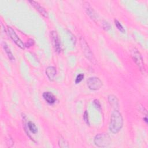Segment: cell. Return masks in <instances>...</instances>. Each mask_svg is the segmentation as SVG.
<instances>
[{
  "label": "cell",
  "mask_w": 148,
  "mask_h": 148,
  "mask_svg": "<svg viewBox=\"0 0 148 148\" xmlns=\"http://www.w3.org/2000/svg\"><path fill=\"white\" fill-rule=\"evenodd\" d=\"M108 101L110 103V105L116 109V110H117L119 108V101L116 96L114 95H109L108 96Z\"/></svg>",
  "instance_id": "11"
},
{
  "label": "cell",
  "mask_w": 148,
  "mask_h": 148,
  "mask_svg": "<svg viewBox=\"0 0 148 148\" xmlns=\"http://www.w3.org/2000/svg\"><path fill=\"white\" fill-rule=\"evenodd\" d=\"M45 72L48 79L50 81H53L54 80L57 73L56 68L54 66H48L46 69Z\"/></svg>",
  "instance_id": "9"
},
{
  "label": "cell",
  "mask_w": 148,
  "mask_h": 148,
  "mask_svg": "<svg viewBox=\"0 0 148 148\" xmlns=\"http://www.w3.org/2000/svg\"><path fill=\"white\" fill-rule=\"evenodd\" d=\"M43 97L46 102L50 105L54 104L56 101V97L50 92H45L43 94Z\"/></svg>",
  "instance_id": "10"
},
{
  "label": "cell",
  "mask_w": 148,
  "mask_h": 148,
  "mask_svg": "<svg viewBox=\"0 0 148 148\" xmlns=\"http://www.w3.org/2000/svg\"><path fill=\"white\" fill-rule=\"evenodd\" d=\"M27 126L29 128V130L33 133V134H36L38 131V129L36 127V125L34 124V123H33L31 121H28V123H27Z\"/></svg>",
  "instance_id": "14"
},
{
  "label": "cell",
  "mask_w": 148,
  "mask_h": 148,
  "mask_svg": "<svg viewBox=\"0 0 148 148\" xmlns=\"http://www.w3.org/2000/svg\"><path fill=\"white\" fill-rule=\"evenodd\" d=\"M2 47H3V49H4V50L5 51V52H6L8 58L10 60H12V61L14 60V57H13V54H12L10 49L9 48V47L8 46V45L5 42H2Z\"/></svg>",
  "instance_id": "13"
},
{
  "label": "cell",
  "mask_w": 148,
  "mask_h": 148,
  "mask_svg": "<svg viewBox=\"0 0 148 148\" xmlns=\"http://www.w3.org/2000/svg\"><path fill=\"white\" fill-rule=\"evenodd\" d=\"M114 24H115V25L116 26V27L117 28V29L121 32H122V33H125V31L124 28H123L122 25L120 24V23L117 20H114Z\"/></svg>",
  "instance_id": "16"
},
{
  "label": "cell",
  "mask_w": 148,
  "mask_h": 148,
  "mask_svg": "<svg viewBox=\"0 0 148 148\" xmlns=\"http://www.w3.org/2000/svg\"><path fill=\"white\" fill-rule=\"evenodd\" d=\"M8 33L12 39V40L21 49H24L25 47V44L21 41L18 35L16 34V32L13 29V28L10 27H8Z\"/></svg>",
  "instance_id": "4"
},
{
  "label": "cell",
  "mask_w": 148,
  "mask_h": 148,
  "mask_svg": "<svg viewBox=\"0 0 148 148\" xmlns=\"http://www.w3.org/2000/svg\"><path fill=\"white\" fill-rule=\"evenodd\" d=\"M80 44H81V46H82L83 51L85 56L90 61H91V62H93L95 60L93 54H92L90 48L89 47L88 45H87L86 41L83 38H80Z\"/></svg>",
  "instance_id": "6"
},
{
  "label": "cell",
  "mask_w": 148,
  "mask_h": 148,
  "mask_svg": "<svg viewBox=\"0 0 148 148\" xmlns=\"http://www.w3.org/2000/svg\"><path fill=\"white\" fill-rule=\"evenodd\" d=\"M84 74H83V73H80V74H79V75L76 76V79H75V83H76V84L79 83L84 79Z\"/></svg>",
  "instance_id": "17"
},
{
  "label": "cell",
  "mask_w": 148,
  "mask_h": 148,
  "mask_svg": "<svg viewBox=\"0 0 148 148\" xmlns=\"http://www.w3.org/2000/svg\"><path fill=\"white\" fill-rule=\"evenodd\" d=\"M50 35H51L52 43L56 51L58 53H60L61 50V42L57 32L55 31H52L50 33Z\"/></svg>",
  "instance_id": "7"
},
{
  "label": "cell",
  "mask_w": 148,
  "mask_h": 148,
  "mask_svg": "<svg viewBox=\"0 0 148 148\" xmlns=\"http://www.w3.org/2000/svg\"><path fill=\"white\" fill-rule=\"evenodd\" d=\"M131 55L134 60V61L136 63V64L139 67L140 70L142 72L145 71V66L143 58L139 51L135 48L133 49L131 51Z\"/></svg>",
  "instance_id": "3"
},
{
  "label": "cell",
  "mask_w": 148,
  "mask_h": 148,
  "mask_svg": "<svg viewBox=\"0 0 148 148\" xmlns=\"http://www.w3.org/2000/svg\"><path fill=\"white\" fill-rule=\"evenodd\" d=\"M123 125V119L121 114L117 110H115L111 115L109 130L112 133L116 134L121 129Z\"/></svg>",
  "instance_id": "1"
},
{
  "label": "cell",
  "mask_w": 148,
  "mask_h": 148,
  "mask_svg": "<svg viewBox=\"0 0 148 148\" xmlns=\"http://www.w3.org/2000/svg\"><path fill=\"white\" fill-rule=\"evenodd\" d=\"M84 8H85V10H86V13H87V14L93 20L95 19V17H96V16H95V13L93 10V9L90 6V3L86 2H84Z\"/></svg>",
  "instance_id": "12"
},
{
  "label": "cell",
  "mask_w": 148,
  "mask_h": 148,
  "mask_svg": "<svg viewBox=\"0 0 148 148\" xmlns=\"http://www.w3.org/2000/svg\"><path fill=\"white\" fill-rule=\"evenodd\" d=\"M143 120L146 122V123H147V117H144V118H143Z\"/></svg>",
  "instance_id": "22"
},
{
  "label": "cell",
  "mask_w": 148,
  "mask_h": 148,
  "mask_svg": "<svg viewBox=\"0 0 148 148\" xmlns=\"http://www.w3.org/2000/svg\"><path fill=\"white\" fill-rule=\"evenodd\" d=\"M83 119L86 123L88 125H90V123H89V120H88V114L87 110H85L84 114H83Z\"/></svg>",
  "instance_id": "18"
},
{
  "label": "cell",
  "mask_w": 148,
  "mask_h": 148,
  "mask_svg": "<svg viewBox=\"0 0 148 148\" xmlns=\"http://www.w3.org/2000/svg\"><path fill=\"white\" fill-rule=\"evenodd\" d=\"M58 144H59L60 147H69L68 142L63 138H61L59 139Z\"/></svg>",
  "instance_id": "15"
},
{
  "label": "cell",
  "mask_w": 148,
  "mask_h": 148,
  "mask_svg": "<svg viewBox=\"0 0 148 148\" xmlns=\"http://www.w3.org/2000/svg\"><path fill=\"white\" fill-rule=\"evenodd\" d=\"M102 27L105 30L108 31L110 28V25L108 22L106 21H103L102 23Z\"/></svg>",
  "instance_id": "19"
},
{
  "label": "cell",
  "mask_w": 148,
  "mask_h": 148,
  "mask_svg": "<svg viewBox=\"0 0 148 148\" xmlns=\"http://www.w3.org/2000/svg\"><path fill=\"white\" fill-rule=\"evenodd\" d=\"M29 3L42 14L45 17H48V14L46 10L37 2L34 1H29Z\"/></svg>",
  "instance_id": "8"
},
{
  "label": "cell",
  "mask_w": 148,
  "mask_h": 148,
  "mask_svg": "<svg viewBox=\"0 0 148 148\" xmlns=\"http://www.w3.org/2000/svg\"><path fill=\"white\" fill-rule=\"evenodd\" d=\"M95 145L99 147H105L108 146L110 142L111 139L108 134H97L94 140Z\"/></svg>",
  "instance_id": "2"
},
{
  "label": "cell",
  "mask_w": 148,
  "mask_h": 148,
  "mask_svg": "<svg viewBox=\"0 0 148 148\" xmlns=\"http://www.w3.org/2000/svg\"><path fill=\"white\" fill-rule=\"evenodd\" d=\"M87 84L90 90H97L102 87V82L98 77H92L87 80Z\"/></svg>",
  "instance_id": "5"
},
{
  "label": "cell",
  "mask_w": 148,
  "mask_h": 148,
  "mask_svg": "<svg viewBox=\"0 0 148 148\" xmlns=\"http://www.w3.org/2000/svg\"><path fill=\"white\" fill-rule=\"evenodd\" d=\"M34 43H35V42L32 39H29L27 40V43L25 44V47H29L33 46L34 45Z\"/></svg>",
  "instance_id": "20"
},
{
  "label": "cell",
  "mask_w": 148,
  "mask_h": 148,
  "mask_svg": "<svg viewBox=\"0 0 148 148\" xmlns=\"http://www.w3.org/2000/svg\"><path fill=\"white\" fill-rule=\"evenodd\" d=\"M94 104L95 105V106L97 108V109H101V104H100V102L98 100V99H95L94 101Z\"/></svg>",
  "instance_id": "21"
}]
</instances>
